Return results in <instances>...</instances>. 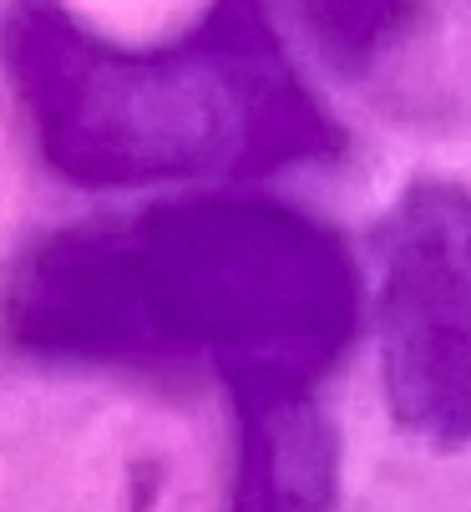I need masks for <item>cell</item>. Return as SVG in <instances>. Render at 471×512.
I'll return each instance as SVG.
<instances>
[{
	"label": "cell",
	"mask_w": 471,
	"mask_h": 512,
	"mask_svg": "<svg viewBox=\"0 0 471 512\" xmlns=\"http://www.w3.org/2000/svg\"><path fill=\"white\" fill-rule=\"evenodd\" d=\"M345 244L284 203L193 198L41 239L0 330L46 365L208 371L233 406L314 396L355 330Z\"/></svg>",
	"instance_id": "obj_1"
},
{
	"label": "cell",
	"mask_w": 471,
	"mask_h": 512,
	"mask_svg": "<svg viewBox=\"0 0 471 512\" xmlns=\"http://www.w3.org/2000/svg\"><path fill=\"white\" fill-rule=\"evenodd\" d=\"M380 386L396 421L471 447V188L416 183L380 229Z\"/></svg>",
	"instance_id": "obj_3"
},
{
	"label": "cell",
	"mask_w": 471,
	"mask_h": 512,
	"mask_svg": "<svg viewBox=\"0 0 471 512\" xmlns=\"http://www.w3.org/2000/svg\"><path fill=\"white\" fill-rule=\"evenodd\" d=\"M6 66L51 173L87 188L269 173L335 148L259 0L168 46H112L61 0H16Z\"/></svg>",
	"instance_id": "obj_2"
},
{
	"label": "cell",
	"mask_w": 471,
	"mask_h": 512,
	"mask_svg": "<svg viewBox=\"0 0 471 512\" xmlns=\"http://www.w3.org/2000/svg\"><path fill=\"white\" fill-rule=\"evenodd\" d=\"M309 31L314 51L335 66H365L411 21V0H284Z\"/></svg>",
	"instance_id": "obj_5"
},
{
	"label": "cell",
	"mask_w": 471,
	"mask_h": 512,
	"mask_svg": "<svg viewBox=\"0 0 471 512\" xmlns=\"http://www.w3.org/2000/svg\"><path fill=\"white\" fill-rule=\"evenodd\" d=\"M239 482L228 512H325L335 492V436L304 401L239 406Z\"/></svg>",
	"instance_id": "obj_4"
}]
</instances>
